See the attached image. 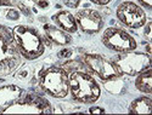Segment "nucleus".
<instances>
[{
	"instance_id": "obj_18",
	"label": "nucleus",
	"mask_w": 152,
	"mask_h": 115,
	"mask_svg": "<svg viewBox=\"0 0 152 115\" xmlns=\"http://www.w3.org/2000/svg\"><path fill=\"white\" fill-rule=\"evenodd\" d=\"M72 54H73V51L71 48H63V50H61L60 52L57 54V56L60 58H62V59H68L72 56Z\"/></svg>"
},
{
	"instance_id": "obj_24",
	"label": "nucleus",
	"mask_w": 152,
	"mask_h": 115,
	"mask_svg": "<svg viewBox=\"0 0 152 115\" xmlns=\"http://www.w3.org/2000/svg\"><path fill=\"white\" fill-rule=\"evenodd\" d=\"M144 7H146L147 10H151L152 9V0H137Z\"/></svg>"
},
{
	"instance_id": "obj_17",
	"label": "nucleus",
	"mask_w": 152,
	"mask_h": 115,
	"mask_svg": "<svg viewBox=\"0 0 152 115\" xmlns=\"http://www.w3.org/2000/svg\"><path fill=\"white\" fill-rule=\"evenodd\" d=\"M6 18L7 20H10V21H16V20H18L20 18V11L17 10V9H9L7 11H6Z\"/></svg>"
},
{
	"instance_id": "obj_10",
	"label": "nucleus",
	"mask_w": 152,
	"mask_h": 115,
	"mask_svg": "<svg viewBox=\"0 0 152 115\" xmlns=\"http://www.w3.org/2000/svg\"><path fill=\"white\" fill-rule=\"evenodd\" d=\"M77 25L85 34H96L104 28V18L94 9H82L74 16Z\"/></svg>"
},
{
	"instance_id": "obj_15",
	"label": "nucleus",
	"mask_w": 152,
	"mask_h": 115,
	"mask_svg": "<svg viewBox=\"0 0 152 115\" xmlns=\"http://www.w3.org/2000/svg\"><path fill=\"white\" fill-rule=\"evenodd\" d=\"M151 107H152V101L150 97H139L130 103L129 113H132V114H148L151 111Z\"/></svg>"
},
{
	"instance_id": "obj_21",
	"label": "nucleus",
	"mask_w": 152,
	"mask_h": 115,
	"mask_svg": "<svg viewBox=\"0 0 152 115\" xmlns=\"http://www.w3.org/2000/svg\"><path fill=\"white\" fill-rule=\"evenodd\" d=\"M16 6L18 7V11H21L23 15H26V16H31V11H29V9H28L26 5H23L22 3H16Z\"/></svg>"
},
{
	"instance_id": "obj_7",
	"label": "nucleus",
	"mask_w": 152,
	"mask_h": 115,
	"mask_svg": "<svg viewBox=\"0 0 152 115\" xmlns=\"http://www.w3.org/2000/svg\"><path fill=\"white\" fill-rule=\"evenodd\" d=\"M83 63L102 81L116 80L123 75L112 59H107L100 55H85L83 57Z\"/></svg>"
},
{
	"instance_id": "obj_2",
	"label": "nucleus",
	"mask_w": 152,
	"mask_h": 115,
	"mask_svg": "<svg viewBox=\"0 0 152 115\" xmlns=\"http://www.w3.org/2000/svg\"><path fill=\"white\" fill-rule=\"evenodd\" d=\"M68 85L72 98L79 103H95L101 96V88L97 81L85 70L72 72L68 76Z\"/></svg>"
},
{
	"instance_id": "obj_9",
	"label": "nucleus",
	"mask_w": 152,
	"mask_h": 115,
	"mask_svg": "<svg viewBox=\"0 0 152 115\" xmlns=\"http://www.w3.org/2000/svg\"><path fill=\"white\" fill-rule=\"evenodd\" d=\"M117 18L129 28H141L146 24V14L133 1H123L116 10Z\"/></svg>"
},
{
	"instance_id": "obj_25",
	"label": "nucleus",
	"mask_w": 152,
	"mask_h": 115,
	"mask_svg": "<svg viewBox=\"0 0 152 115\" xmlns=\"http://www.w3.org/2000/svg\"><path fill=\"white\" fill-rule=\"evenodd\" d=\"M89 113H91V114H102V113H105V109L101 108V107H91L89 109Z\"/></svg>"
},
{
	"instance_id": "obj_3",
	"label": "nucleus",
	"mask_w": 152,
	"mask_h": 115,
	"mask_svg": "<svg viewBox=\"0 0 152 115\" xmlns=\"http://www.w3.org/2000/svg\"><path fill=\"white\" fill-rule=\"evenodd\" d=\"M22 63V56L16 47L10 28L0 24V78L15 73Z\"/></svg>"
},
{
	"instance_id": "obj_20",
	"label": "nucleus",
	"mask_w": 152,
	"mask_h": 115,
	"mask_svg": "<svg viewBox=\"0 0 152 115\" xmlns=\"http://www.w3.org/2000/svg\"><path fill=\"white\" fill-rule=\"evenodd\" d=\"M151 28H152V23L151 22H148L146 25H145V30H144V36L146 38V40L150 43L151 41V38H152V35H151Z\"/></svg>"
},
{
	"instance_id": "obj_22",
	"label": "nucleus",
	"mask_w": 152,
	"mask_h": 115,
	"mask_svg": "<svg viewBox=\"0 0 152 115\" xmlns=\"http://www.w3.org/2000/svg\"><path fill=\"white\" fill-rule=\"evenodd\" d=\"M33 1L35 3V5L38 7H40V9H48L49 5H50L48 0H33Z\"/></svg>"
},
{
	"instance_id": "obj_13",
	"label": "nucleus",
	"mask_w": 152,
	"mask_h": 115,
	"mask_svg": "<svg viewBox=\"0 0 152 115\" xmlns=\"http://www.w3.org/2000/svg\"><path fill=\"white\" fill-rule=\"evenodd\" d=\"M53 20L58 25V28L65 30L66 33H75L78 30V25H77V22H75V18L69 11H65V10L58 11L57 14L53 16Z\"/></svg>"
},
{
	"instance_id": "obj_16",
	"label": "nucleus",
	"mask_w": 152,
	"mask_h": 115,
	"mask_svg": "<svg viewBox=\"0 0 152 115\" xmlns=\"http://www.w3.org/2000/svg\"><path fill=\"white\" fill-rule=\"evenodd\" d=\"M85 67L84 63H80L78 61H67L65 64L62 66V68L65 70H71V72H75V70H83V68Z\"/></svg>"
},
{
	"instance_id": "obj_14",
	"label": "nucleus",
	"mask_w": 152,
	"mask_h": 115,
	"mask_svg": "<svg viewBox=\"0 0 152 115\" xmlns=\"http://www.w3.org/2000/svg\"><path fill=\"white\" fill-rule=\"evenodd\" d=\"M135 86L140 92L151 95L152 93V78H151V67L137 75L135 80Z\"/></svg>"
},
{
	"instance_id": "obj_26",
	"label": "nucleus",
	"mask_w": 152,
	"mask_h": 115,
	"mask_svg": "<svg viewBox=\"0 0 152 115\" xmlns=\"http://www.w3.org/2000/svg\"><path fill=\"white\" fill-rule=\"evenodd\" d=\"M0 6H14V3L10 0H0Z\"/></svg>"
},
{
	"instance_id": "obj_19",
	"label": "nucleus",
	"mask_w": 152,
	"mask_h": 115,
	"mask_svg": "<svg viewBox=\"0 0 152 115\" xmlns=\"http://www.w3.org/2000/svg\"><path fill=\"white\" fill-rule=\"evenodd\" d=\"M82 3V0H63V4L69 9H77Z\"/></svg>"
},
{
	"instance_id": "obj_1",
	"label": "nucleus",
	"mask_w": 152,
	"mask_h": 115,
	"mask_svg": "<svg viewBox=\"0 0 152 115\" xmlns=\"http://www.w3.org/2000/svg\"><path fill=\"white\" fill-rule=\"evenodd\" d=\"M11 32L22 58L33 61L43 56L45 52V44L37 29L28 25H16L11 29Z\"/></svg>"
},
{
	"instance_id": "obj_5",
	"label": "nucleus",
	"mask_w": 152,
	"mask_h": 115,
	"mask_svg": "<svg viewBox=\"0 0 152 115\" xmlns=\"http://www.w3.org/2000/svg\"><path fill=\"white\" fill-rule=\"evenodd\" d=\"M112 61L122 72V74H126L130 76H136L151 67L150 55L135 52V51L118 54L112 58Z\"/></svg>"
},
{
	"instance_id": "obj_8",
	"label": "nucleus",
	"mask_w": 152,
	"mask_h": 115,
	"mask_svg": "<svg viewBox=\"0 0 152 115\" xmlns=\"http://www.w3.org/2000/svg\"><path fill=\"white\" fill-rule=\"evenodd\" d=\"M102 44L107 48L116 51L118 54L130 52V51H134L137 47L136 40L129 33L115 27H110L104 32Z\"/></svg>"
},
{
	"instance_id": "obj_12",
	"label": "nucleus",
	"mask_w": 152,
	"mask_h": 115,
	"mask_svg": "<svg viewBox=\"0 0 152 115\" xmlns=\"http://www.w3.org/2000/svg\"><path fill=\"white\" fill-rule=\"evenodd\" d=\"M44 33L46 35L48 39L60 46H66L72 43V36L66 33L65 30H62L58 27H55L53 24H45L44 25Z\"/></svg>"
},
{
	"instance_id": "obj_4",
	"label": "nucleus",
	"mask_w": 152,
	"mask_h": 115,
	"mask_svg": "<svg viewBox=\"0 0 152 115\" xmlns=\"http://www.w3.org/2000/svg\"><path fill=\"white\" fill-rule=\"evenodd\" d=\"M39 85L42 90L54 98H65L69 92L68 74L60 67H48L39 73Z\"/></svg>"
},
{
	"instance_id": "obj_23",
	"label": "nucleus",
	"mask_w": 152,
	"mask_h": 115,
	"mask_svg": "<svg viewBox=\"0 0 152 115\" xmlns=\"http://www.w3.org/2000/svg\"><path fill=\"white\" fill-rule=\"evenodd\" d=\"M90 1L95 5H100V6H105V5H108L112 0H90Z\"/></svg>"
},
{
	"instance_id": "obj_6",
	"label": "nucleus",
	"mask_w": 152,
	"mask_h": 115,
	"mask_svg": "<svg viewBox=\"0 0 152 115\" xmlns=\"http://www.w3.org/2000/svg\"><path fill=\"white\" fill-rule=\"evenodd\" d=\"M50 102L38 95L28 93L22 96L17 102L10 106L4 113L6 114H50L53 113Z\"/></svg>"
},
{
	"instance_id": "obj_11",
	"label": "nucleus",
	"mask_w": 152,
	"mask_h": 115,
	"mask_svg": "<svg viewBox=\"0 0 152 115\" xmlns=\"http://www.w3.org/2000/svg\"><path fill=\"white\" fill-rule=\"evenodd\" d=\"M23 88L16 85H6L0 87V113H4L23 96Z\"/></svg>"
}]
</instances>
